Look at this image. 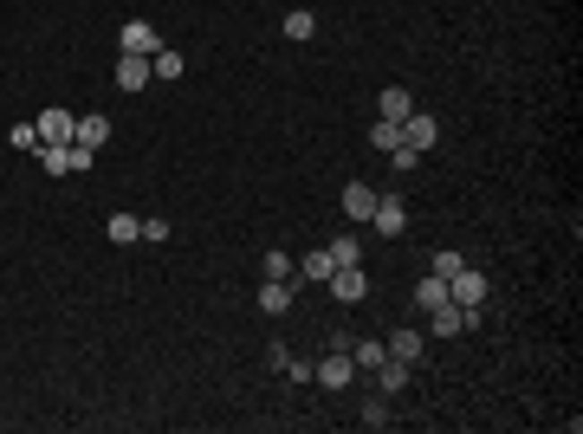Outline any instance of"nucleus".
I'll use <instances>...</instances> for the list:
<instances>
[{"instance_id": "f257e3e1", "label": "nucleus", "mask_w": 583, "mask_h": 434, "mask_svg": "<svg viewBox=\"0 0 583 434\" xmlns=\"http://www.w3.org/2000/svg\"><path fill=\"white\" fill-rule=\"evenodd\" d=\"M350 376H356V363H350L344 344H330V357L312 363V383H318V389H350Z\"/></svg>"}, {"instance_id": "f03ea898", "label": "nucleus", "mask_w": 583, "mask_h": 434, "mask_svg": "<svg viewBox=\"0 0 583 434\" xmlns=\"http://www.w3.org/2000/svg\"><path fill=\"white\" fill-rule=\"evenodd\" d=\"M324 285L338 292V305H364V298H370V273H364V260H356V266H338V273H330Z\"/></svg>"}, {"instance_id": "7ed1b4c3", "label": "nucleus", "mask_w": 583, "mask_h": 434, "mask_svg": "<svg viewBox=\"0 0 583 434\" xmlns=\"http://www.w3.org/2000/svg\"><path fill=\"white\" fill-rule=\"evenodd\" d=\"M402 143H408L415 156H428V149L441 143V123H434L428 111H408V117H402Z\"/></svg>"}, {"instance_id": "20e7f679", "label": "nucleus", "mask_w": 583, "mask_h": 434, "mask_svg": "<svg viewBox=\"0 0 583 434\" xmlns=\"http://www.w3.org/2000/svg\"><path fill=\"white\" fill-rule=\"evenodd\" d=\"M72 123H78V117L65 111V104H52V111H39V123H33V130H39V143L65 149V143H72Z\"/></svg>"}, {"instance_id": "39448f33", "label": "nucleus", "mask_w": 583, "mask_h": 434, "mask_svg": "<svg viewBox=\"0 0 583 434\" xmlns=\"http://www.w3.org/2000/svg\"><path fill=\"white\" fill-rule=\"evenodd\" d=\"M448 298L454 305H486V273L480 266H460V273L448 279Z\"/></svg>"}, {"instance_id": "423d86ee", "label": "nucleus", "mask_w": 583, "mask_h": 434, "mask_svg": "<svg viewBox=\"0 0 583 434\" xmlns=\"http://www.w3.org/2000/svg\"><path fill=\"white\" fill-rule=\"evenodd\" d=\"M370 227L396 240V234L408 227V201H402V195H376V214H370Z\"/></svg>"}, {"instance_id": "0eeeda50", "label": "nucleus", "mask_w": 583, "mask_h": 434, "mask_svg": "<svg viewBox=\"0 0 583 434\" xmlns=\"http://www.w3.org/2000/svg\"><path fill=\"white\" fill-rule=\"evenodd\" d=\"M150 59H143V52H124V59H117V91H143L150 85Z\"/></svg>"}, {"instance_id": "6e6552de", "label": "nucleus", "mask_w": 583, "mask_h": 434, "mask_svg": "<svg viewBox=\"0 0 583 434\" xmlns=\"http://www.w3.org/2000/svg\"><path fill=\"white\" fill-rule=\"evenodd\" d=\"M72 143L98 156V149L110 143V117H78V123H72Z\"/></svg>"}, {"instance_id": "1a4fd4ad", "label": "nucleus", "mask_w": 583, "mask_h": 434, "mask_svg": "<svg viewBox=\"0 0 583 434\" xmlns=\"http://www.w3.org/2000/svg\"><path fill=\"white\" fill-rule=\"evenodd\" d=\"M117 46H124V52H143V59H150L162 39H156V26H150V20H130L124 33H117Z\"/></svg>"}, {"instance_id": "9d476101", "label": "nucleus", "mask_w": 583, "mask_h": 434, "mask_svg": "<svg viewBox=\"0 0 583 434\" xmlns=\"http://www.w3.org/2000/svg\"><path fill=\"white\" fill-rule=\"evenodd\" d=\"M344 214H350V221H370V214H376V188L370 182H350L344 188Z\"/></svg>"}, {"instance_id": "9b49d317", "label": "nucleus", "mask_w": 583, "mask_h": 434, "mask_svg": "<svg viewBox=\"0 0 583 434\" xmlns=\"http://www.w3.org/2000/svg\"><path fill=\"white\" fill-rule=\"evenodd\" d=\"M376 383H382V396H402V389L415 383V370L396 363V357H382V363H376Z\"/></svg>"}, {"instance_id": "f8f14e48", "label": "nucleus", "mask_w": 583, "mask_h": 434, "mask_svg": "<svg viewBox=\"0 0 583 434\" xmlns=\"http://www.w3.org/2000/svg\"><path fill=\"white\" fill-rule=\"evenodd\" d=\"M260 311H292V279H260Z\"/></svg>"}, {"instance_id": "ddd939ff", "label": "nucleus", "mask_w": 583, "mask_h": 434, "mask_svg": "<svg viewBox=\"0 0 583 434\" xmlns=\"http://www.w3.org/2000/svg\"><path fill=\"white\" fill-rule=\"evenodd\" d=\"M330 273H338V260H330V247H324V253H312V260H298V285H324Z\"/></svg>"}, {"instance_id": "4468645a", "label": "nucleus", "mask_w": 583, "mask_h": 434, "mask_svg": "<svg viewBox=\"0 0 583 434\" xmlns=\"http://www.w3.org/2000/svg\"><path fill=\"white\" fill-rule=\"evenodd\" d=\"M408 111H415V98H408V91H402V85H389V91H382V98H376V117H389V123H402V117H408Z\"/></svg>"}, {"instance_id": "2eb2a0df", "label": "nucleus", "mask_w": 583, "mask_h": 434, "mask_svg": "<svg viewBox=\"0 0 583 434\" xmlns=\"http://www.w3.org/2000/svg\"><path fill=\"white\" fill-rule=\"evenodd\" d=\"M104 234L117 240V247H130V240H143V221H136V214H110V221H104Z\"/></svg>"}, {"instance_id": "dca6fc26", "label": "nucleus", "mask_w": 583, "mask_h": 434, "mask_svg": "<svg viewBox=\"0 0 583 434\" xmlns=\"http://www.w3.org/2000/svg\"><path fill=\"white\" fill-rule=\"evenodd\" d=\"M415 305H422V311H434V305H448V279H441V273H428L422 285H415Z\"/></svg>"}, {"instance_id": "f3484780", "label": "nucleus", "mask_w": 583, "mask_h": 434, "mask_svg": "<svg viewBox=\"0 0 583 434\" xmlns=\"http://www.w3.org/2000/svg\"><path fill=\"white\" fill-rule=\"evenodd\" d=\"M382 350H389L396 363H422V337H415V331H396V337H389Z\"/></svg>"}, {"instance_id": "a211bd4d", "label": "nucleus", "mask_w": 583, "mask_h": 434, "mask_svg": "<svg viewBox=\"0 0 583 434\" xmlns=\"http://www.w3.org/2000/svg\"><path fill=\"white\" fill-rule=\"evenodd\" d=\"M260 279H292V285H298V260H292V253H266V260H260Z\"/></svg>"}, {"instance_id": "6ab92c4d", "label": "nucleus", "mask_w": 583, "mask_h": 434, "mask_svg": "<svg viewBox=\"0 0 583 434\" xmlns=\"http://www.w3.org/2000/svg\"><path fill=\"white\" fill-rule=\"evenodd\" d=\"M312 33H318V13L312 7H292L286 13V39H312Z\"/></svg>"}, {"instance_id": "aec40b11", "label": "nucleus", "mask_w": 583, "mask_h": 434, "mask_svg": "<svg viewBox=\"0 0 583 434\" xmlns=\"http://www.w3.org/2000/svg\"><path fill=\"white\" fill-rule=\"evenodd\" d=\"M150 72H156V78H182L188 65H182V52H169V46H156V52H150Z\"/></svg>"}, {"instance_id": "412c9836", "label": "nucleus", "mask_w": 583, "mask_h": 434, "mask_svg": "<svg viewBox=\"0 0 583 434\" xmlns=\"http://www.w3.org/2000/svg\"><path fill=\"white\" fill-rule=\"evenodd\" d=\"M370 143H376L382 156H389V149H402V123H389V117H376V123H370Z\"/></svg>"}, {"instance_id": "4be33fe9", "label": "nucleus", "mask_w": 583, "mask_h": 434, "mask_svg": "<svg viewBox=\"0 0 583 434\" xmlns=\"http://www.w3.org/2000/svg\"><path fill=\"white\" fill-rule=\"evenodd\" d=\"M33 156H39V169H46V175H65V169H72V143H65V149H52V143H39Z\"/></svg>"}, {"instance_id": "5701e85b", "label": "nucleus", "mask_w": 583, "mask_h": 434, "mask_svg": "<svg viewBox=\"0 0 583 434\" xmlns=\"http://www.w3.org/2000/svg\"><path fill=\"white\" fill-rule=\"evenodd\" d=\"M460 266H467V260H460L454 247H441V253H428V273H441V279H454Z\"/></svg>"}, {"instance_id": "b1692460", "label": "nucleus", "mask_w": 583, "mask_h": 434, "mask_svg": "<svg viewBox=\"0 0 583 434\" xmlns=\"http://www.w3.org/2000/svg\"><path fill=\"white\" fill-rule=\"evenodd\" d=\"M330 260H338V266H356V260H364V247H356V234H338V240H330Z\"/></svg>"}, {"instance_id": "393cba45", "label": "nucleus", "mask_w": 583, "mask_h": 434, "mask_svg": "<svg viewBox=\"0 0 583 434\" xmlns=\"http://www.w3.org/2000/svg\"><path fill=\"white\" fill-rule=\"evenodd\" d=\"M389 421H396V415H389V402H382V396L364 402V428H389Z\"/></svg>"}, {"instance_id": "a878e982", "label": "nucleus", "mask_w": 583, "mask_h": 434, "mask_svg": "<svg viewBox=\"0 0 583 434\" xmlns=\"http://www.w3.org/2000/svg\"><path fill=\"white\" fill-rule=\"evenodd\" d=\"M382 357H389V350H382V344H356V350H350V363H364V370H376Z\"/></svg>"}, {"instance_id": "bb28decb", "label": "nucleus", "mask_w": 583, "mask_h": 434, "mask_svg": "<svg viewBox=\"0 0 583 434\" xmlns=\"http://www.w3.org/2000/svg\"><path fill=\"white\" fill-rule=\"evenodd\" d=\"M7 137H13V149H39V130H33V123H13Z\"/></svg>"}]
</instances>
